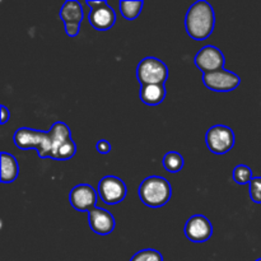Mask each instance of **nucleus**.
<instances>
[{
	"label": "nucleus",
	"instance_id": "1",
	"mask_svg": "<svg viewBox=\"0 0 261 261\" xmlns=\"http://www.w3.org/2000/svg\"><path fill=\"white\" fill-rule=\"evenodd\" d=\"M13 140L19 149H36L40 158L65 161L73 158L76 153L70 129L63 121L55 122L48 132L19 127L15 130Z\"/></svg>",
	"mask_w": 261,
	"mask_h": 261
},
{
	"label": "nucleus",
	"instance_id": "2",
	"mask_svg": "<svg viewBox=\"0 0 261 261\" xmlns=\"http://www.w3.org/2000/svg\"><path fill=\"white\" fill-rule=\"evenodd\" d=\"M216 25V14L213 7L205 0L195 2L186 13V32L191 38L198 41L206 40Z\"/></svg>",
	"mask_w": 261,
	"mask_h": 261
},
{
	"label": "nucleus",
	"instance_id": "3",
	"mask_svg": "<svg viewBox=\"0 0 261 261\" xmlns=\"http://www.w3.org/2000/svg\"><path fill=\"white\" fill-rule=\"evenodd\" d=\"M140 200L149 208H161L170 201L172 195V188L168 180L160 176H149L140 184L139 190Z\"/></svg>",
	"mask_w": 261,
	"mask_h": 261
},
{
	"label": "nucleus",
	"instance_id": "4",
	"mask_svg": "<svg viewBox=\"0 0 261 261\" xmlns=\"http://www.w3.org/2000/svg\"><path fill=\"white\" fill-rule=\"evenodd\" d=\"M137 78L140 86L165 84V82L168 78V68L160 59L148 56L138 64Z\"/></svg>",
	"mask_w": 261,
	"mask_h": 261
},
{
	"label": "nucleus",
	"instance_id": "5",
	"mask_svg": "<svg viewBox=\"0 0 261 261\" xmlns=\"http://www.w3.org/2000/svg\"><path fill=\"white\" fill-rule=\"evenodd\" d=\"M206 147L214 154H226L233 148L236 137L231 127L226 125H214L206 132Z\"/></svg>",
	"mask_w": 261,
	"mask_h": 261
},
{
	"label": "nucleus",
	"instance_id": "6",
	"mask_svg": "<svg viewBox=\"0 0 261 261\" xmlns=\"http://www.w3.org/2000/svg\"><path fill=\"white\" fill-rule=\"evenodd\" d=\"M127 189L124 181L116 176H105L98 182V195L107 205H116L126 198Z\"/></svg>",
	"mask_w": 261,
	"mask_h": 261
},
{
	"label": "nucleus",
	"instance_id": "7",
	"mask_svg": "<svg viewBox=\"0 0 261 261\" xmlns=\"http://www.w3.org/2000/svg\"><path fill=\"white\" fill-rule=\"evenodd\" d=\"M87 5L91 7V12L88 14L89 24L97 31H107L116 23V14L115 10L107 4L105 0L93 2L87 0Z\"/></svg>",
	"mask_w": 261,
	"mask_h": 261
},
{
	"label": "nucleus",
	"instance_id": "8",
	"mask_svg": "<svg viewBox=\"0 0 261 261\" xmlns=\"http://www.w3.org/2000/svg\"><path fill=\"white\" fill-rule=\"evenodd\" d=\"M203 83L211 91L224 93L236 89L241 83V79L236 73L223 68L213 73L203 74Z\"/></svg>",
	"mask_w": 261,
	"mask_h": 261
},
{
	"label": "nucleus",
	"instance_id": "9",
	"mask_svg": "<svg viewBox=\"0 0 261 261\" xmlns=\"http://www.w3.org/2000/svg\"><path fill=\"white\" fill-rule=\"evenodd\" d=\"M61 20L65 25V32L69 37H75L79 35L81 23L84 18L83 7L76 0H68L61 7L60 13Z\"/></svg>",
	"mask_w": 261,
	"mask_h": 261
},
{
	"label": "nucleus",
	"instance_id": "10",
	"mask_svg": "<svg viewBox=\"0 0 261 261\" xmlns=\"http://www.w3.org/2000/svg\"><path fill=\"white\" fill-rule=\"evenodd\" d=\"M226 58L218 47L206 45L199 50L195 56V65L203 71V74L213 73L224 68Z\"/></svg>",
	"mask_w": 261,
	"mask_h": 261
},
{
	"label": "nucleus",
	"instance_id": "11",
	"mask_svg": "<svg viewBox=\"0 0 261 261\" xmlns=\"http://www.w3.org/2000/svg\"><path fill=\"white\" fill-rule=\"evenodd\" d=\"M97 191L88 184L74 186L69 193V201L71 206L78 212H91L96 208Z\"/></svg>",
	"mask_w": 261,
	"mask_h": 261
},
{
	"label": "nucleus",
	"instance_id": "12",
	"mask_svg": "<svg viewBox=\"0 0 261 261\" xmlns=\"http://www.w3.org/2000/svg\"><path fill=\"white\" fill-rule=\"evenodd\" d=\"M213 234V226L209 222L206 217L196 214L189 218V221L185 224V236L191 242H200L208 241Z\"/></svg>",
	"mask_w": 261,
	"mask_h": 261
},
{
	"label": "nucleus",
	"instance_id": "13",
	"mask_svg": "<svg viewBox=\"0 0 261 261\" xmlns=\"http://www.w3.org/2000/svg\"><path fill=\"white\" fill-rule=\"evenodd\" d=\"M88 223L92 231L99 236H107L115 229L114 216L103 208H94L88 213Z\"/></svg>",
	"mask_w": 261,
	"mask_h": 261
},
{
	"label": "nucleus",
	"instance_id": "14",
	"mask_svg": "<svg viewBox=\"0 0 261 261\" xmlns=\"http://www.w3.org/2000/svg\"><path fill=\"white\" fill-rule=\"evenodd\" d=\"M166 93L165 84H145L140 87L139 97L148 106H157L166 98Z\"/></svg>",
	"mask_w": 261,
	"mask_h": 261
},
{
	"label": "nucleus",
	"instance_id": "15",
	"mask_svg": "<svg viewBox=\"0 0 261 261\" xmlns=\"http://www.w3.org/2000/svg\"><path fill=\"white\" fill-rule=\"evenodd\" d=\"M0 157H2V175H0L2 182H13L19 173V166H18L17 160H15L14 155L7 152H2Z\"/></svg>",
	"mask_w": 261,
	"mask_h": 261
},
{
	"label": "nucleus",
	"instance_id": "16",
	"mask_svg": "<svg viewBox=\"0 0 261 261\" xmlns=\"http://www.w3.org/2000/svg\"><path fill=\"white\" fill-rule=\"evenodd\" d=\"M119 7L120 13H121L125 19L134 20L139 17L143 7H144V2H142V0H133V2L122 0V2L119 3Z\"/></svg>",
	"mask_w": 261,
	"mask_h": 261
},
{
	"label": "nucleus",
	"instance_id": "17",
	"mask_svg": "<svg viewBox=\"0 0 261 261\" xmlns=\"http://www.w3.org/2000/svg\"><path fill=\"white\" fill-rule=\"evenodd\" d=\"M162 165L168 172L175 173L182 170L184 165H185V161H184V157L180 154V153L172 150V152L166 153L165 157H163Z\"/></svg>",
	"mask_w": 261,
	"mask_h": 261
},
{
	"label": "nucleus",
	"instance_id": "18",
	"mask_svg": "<svg viewBox=\"0 0 261 261\" xmlns=\"http://www.w3.org/2000/svg\"><path fill=\"white\" fill-rule=\"evenodd\" d=\"M232 178L239 185H246V184L251 182L254 178L252 176V170L246 165H239L233 168V173H232Z\"/></svg>",
	"mask_w": 261,
	"mask_h": 261
},
{
	"label": "nucleus",
	"instance_id": "19",
	"mask_svg": "<svg viewBox=\"0 0 261 261\" xmlns=\"http://www.w3.org/2000/svg\"><path fill=\"white\" fill-rule=\"evenodd\" d=\"M130 261H163V256L157 250L144 249L138 251Z\"/></svg>",
	"mask_w": 261,
	"mask_h": 261
},
{
	"label": "nucleus",
	"instance_id": "20",
	"mask_svg": "<svg viewBox=\"0 0 261 261\" xmlns=\"http://www.w3.org/2000/svg\"><path fill=\"white\" fill-rule=\"evenodd\" d=\"M250 198L254 203L261 204V177H254L249 184Z\"/></svg>",
	"mask_w": 261,
	"mask_h": 261
},
{
	"label": "nucleus",
	"instance_id": "21",
	"mask_svg": "<svg viewBox=\"0 0 261 261\" xmlns=\"http://www.w3.org/2000/svg\"><path fill=\"white\" fill-rule=\"evenodd\" d=\"M96 149L99 154H109L111 152V144H110L109 140L99 139L96 144Z\"/></svg>",
	"mask_w": 261,
	"mask_h": 261
},
{
	"label": "nucleus",
	"instance_id": "22",
	"mask_svg": "<svg viewBox=\"0 0 261 261\" xmlns=\"http://www.w3.org/2000/svg\"><path fill=\"white\" fill-rule=\"evenodd\" d=\"M0 111H2V122H0V124L5 125L7 124L8 119H9V110H8L7 106L2 105V106H0Z\"/></svg>",
	"mask_w": 261,
	"mask_h": 261
},
{
	"label": "nucleus",
	"instance_id": "23",
	"mask_svg": "<svg viewBox=\"0 0 261 261\" xmlns=\"http://www.w3.org/2000/svg\"><path fill=\"white\" fill-rule=\"evenodd\" d=\"M256 261H261V259H257V260H256Z\"/></svg>",
	"mask_w": 261,
	"mask_h": 261
}]
</instances>
